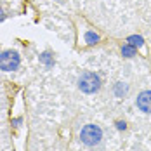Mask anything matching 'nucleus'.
Returning <instances> with one entry per match:
<instances>
[{
    "label": "nucleus",
    "mask_w": 151,
    "mask_h": 151,
    "mask_svg": "<svg viewBox=\"0 0 151 151\" xmlns=\"http://www.w3.org/2000/svg\"><path fill=\"white\" fill-rule=\"evenodd\" d=\"M80 139H82V142L87 144V146H96V144H99L101 139H103V130H101L97 125L89 123V125H85V127L82 129Z\"/></svg>",
    "instance_id": "nucleus-3"
},
{
    "label": "nucleus",
    "mask_w": 151,
    "mask_h": 151,
    "mask_svg": "<svg viewBox=\"0 0 151 151\" xmlns=\"http://www.w3.org/2000/svg\"><path fill=\"white\" fill-rule=\"evenodd\" d=\"M120 52H122V56L125 58V59H132V58H136L137 56V49L136 47H132L130 44H123L120 49Z\"/></svg>",
    "instance_id": "nucleus-7"
},
{
    "label": "nucleus",
    "mask_w": 151,
    "mask_h": 151,
    "mask_svg": "<svg viewBox=\"0 0 151 151\" xmlns=\"http://www.w3.org/2000/svg\"><path fill=\"white\" fill-rule=\"evenodd\" d=\"M78 89L83 94H96L101 89V76L94 71H83L78 78Z\"/></svg>",
    "instance_id": "nucleus-1"
},
{
    "label": "nucleus",
    "mask_w": 151,
    "mask_h": 151,
    "mask_svg": "<svg viewBox=\"0 0 151 151\" xmlns=\"http://www.w3.org/2000/svg\"><path fill=\"white\" fill-rule=\"evenodd\" d=\"M83 42L87 44V45H96V44H99L101 42V35L99 33H96V31H85V35H83Z\"/></svg>",
    "instance_id": "nucleus-6"
},
{
    "label": "nucleus",
    "mask_w": 151,
    "mask_h": 151,
    "mask_svg": "<svg viewBox=\"0 0 151 151\" xmlns=\"http://www.w3.org/2000/svg\"><path fill=\"white\" fill-rule=\"evenodd\" d=\"M58 2H61V0H58Z\"/></svg>",
    "instance_id": "nucleus-10"
},
{
    "label": "nucleus",
    "mask_w": 151,
    "mask_h": 151,
    "mask_svg": "<svg viewBox=\"0 0 151 151\" xmlns=\"http://www.w3.org/2000/svg\"><path fill=\"white\" fill-rule=\"evenodd\" d=\"M127 85L123 83V82H118V83H115V87H113V92H115V96L116 97H123L125 94H127Z\"/></svg>",
    "instance_id": "nucleus-8"
},
{
    "label": "nucleus",
    "mask_w": 151,
    "mask_h": 151,
    "mask_svg": "<svg viewBox=\"0 0 151 151\" xmlns=\"http://www.w3.org/2000/svg\"><path fill=\"white\" fill-rule=\"evenodd\" d=\"M21 66V54L14 49H5L0 52V70L5 73L16 71Z\"/></svg>",
    "instance_id": "nucleus-2"
},
{
    "label": "nucleus",
    "mask_w": 151,
    "mask_h": 151,
    "mask_svg": "<svg viewBox=\"0 0 151 151\" xmlns=\"http://www.w3.org/2000/svg\"><path fill=\"white\" fill-rule=\"evenodd\" d=\"M136 104L141 111L151 113V91H142L136 99Z\"/></svg>",
    "instance_id": "nucleus-4"
},
{
    "label": "nucleus",
    "mask_w": 151,
    "mask_h": 151,
    "mask_svg": "<svg viewBox=\"0 0 151 151\" xmlns=\"http://www.w3.org/2000/svg\"><path fill=\"white\" fill-rule=\"evenodd\" d=\"M116 127H118L120 130H125V122H116Z\"/></svg>",
    "instance_id": "nucleus-9"
},
{
    "label": "nucleus",
    "mask_w": 151,
    "mask_h": 151,
    "mask_svg": "<svg viewBox=\"0 0 151 151\" xmlns=\"http://www.w3.org/2000/svg\"><path fill=\"white\" fill-rule=\"evenodd\" d=\"M127 44H130L132 47H136L137 50H139V49H142V47L146 45V40H144L142 35H129L127 37Z\"/></svg>",
    "instance_id": "nucleus-5"
}]
</instances>
